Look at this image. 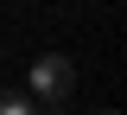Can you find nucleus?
Segmentation results:
<instances>
[{
    "mask_svg": "<svg viewBox=\"0 0 127 115\" xmlns=\"http://www.w3.org/2000/svg\"><path fill=\"white\" fill-rule=\"evenodd\" d=\"M95 115H121V109H95Z\"/></svg>",
    "mask_w": 127,
    "mask_h": 115,
    "instance_id": "obj_4",
    "label": "nucleus"
},
{
    "mask_svg": "<svg viewBox=\"0 0 127 115\" xmlns=\"http://www.w3.org/2000/svg\"><path fill=\"white\" fill-rule=\"evenodd\" d=\"M32 115H70L64 102H32Z\"/></svg>",
    "mask_w": 127,
    "mask_h": 115,
    "instance_id": "obj_3",
    "label": "nucleus"
},
{
    "mask_svg": "<svg viewBox=\"0 0 127 115\" xmlns=\"http://www.w3.org/2000/svg\"><path fill=\"white\" fill-rule=\"evenodd\" d=\"M70 90H76V64H70L64 51H45V58L32 64V96L38 102H64Z\"/></svg>",
    "mask_w": 127,
    "mask_h": 115,
    "instance_id": "obj_1",
    "label": "nucleus"
},
{
    "mask_svg": "<svg viewBox=\"0 0 127 115\" xmlns=\"http://www.w3.org/2000/svg\"><path fill=\"white\" fill-rule=\"evenodd\" d=\"M0 115H32V96L26 90H0Z\"/></svg>",
    "mask_w": 127,
    "mask_h": 115,
    "instance_id": "obj_2",
    "label": "nucleus"
}]
</instances>
